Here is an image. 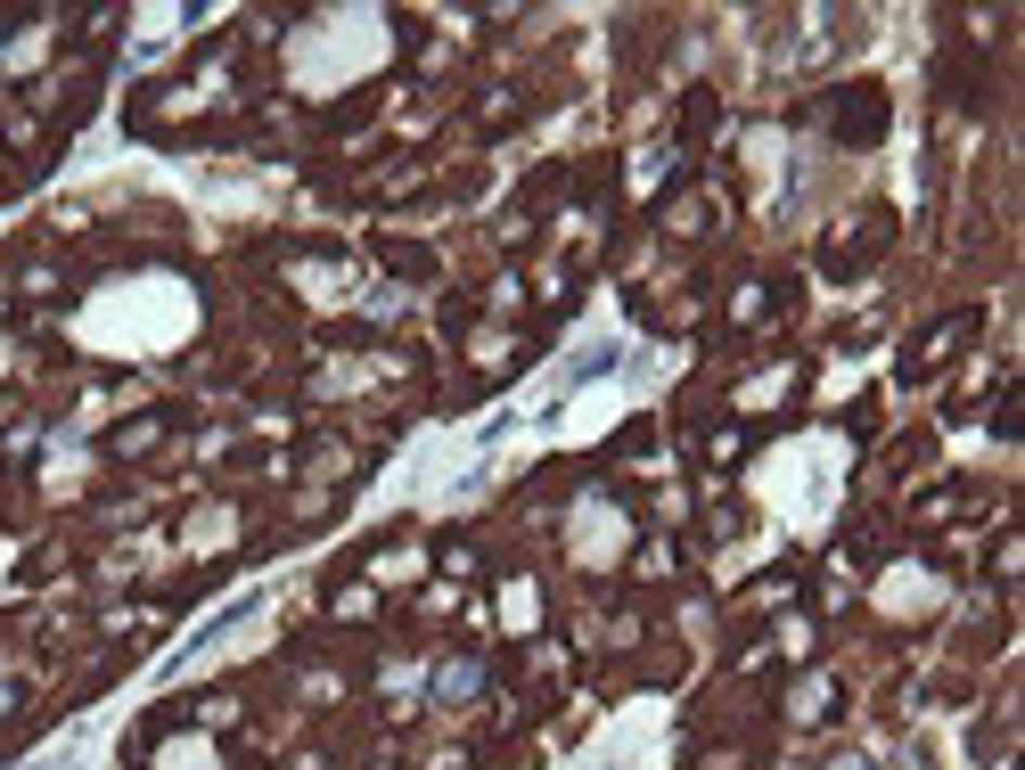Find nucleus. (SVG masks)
Masks as SVG:
<instances>
[{
	"instance_id": "obj_1",
	"label": "nucleus",
	"mask_w": 1025,
	"mask_h": 770,
	"mask_svg": "<svg viewBox=\"0 0 1025 770\" xmlns=\"http://www.w3.org/2000/svg\"><path fill=\"white\" fill-rule=\"evenodd\" d=\"M829 705H837V689H829V680H804L787 714H796V721H829Z\"/></svg>"
}]
</instances>
